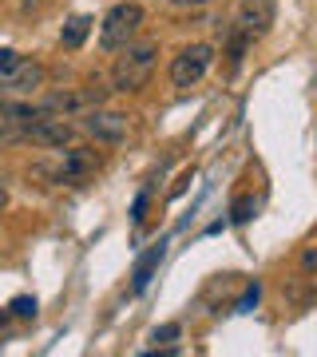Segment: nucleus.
I'll return each mask as SVG.
<instances>
[{"label":"nucleus","mask_w":317,"mask_h":357,"mask_svg":"<svg viewBox=\"0 0 317 357\" xmlns=\"http://www.w3.org/2000/svg\"><path fill=\"white\" fill-rule=\"evenodd\" d=\"M159 64V44L155 40H131L127 48H119L111 68V88L115 91H143L147 79L155 76Z\"/></svg>","instance_id":"obj_1"},{"label":"nucleus","mask_w":317,"mask_h":357,"mask_svg":"<svg viewBox=\"0 0 317 357\" xmlns=\"http://www.w3.org/2000/svg\"><path fill=\"white\" fill-rule=\"evenodd\" d=\"M143 20H147V13H143V4H135V0H123V4L107 8V16L100 20V48L103 52L127 48L131 40L139 36Z\"/></svg>","instance_id":"obj_2"},{"label":"nucleus","mask_w":317,"mask_h":357,"mask_svg":"<svg viewBox=\"0 0 317 357\" xmlns=\"http://www.w3.org/2000/svg\"><path fill=\"white\" fill-rule=\"evenodd\" d=\"M100 155L95 147H63V159L56 167H40V175H48L52 183H68V187H76L84 178H91L100 171Z\"/></svg>","instance_id":"obj_3"},{"label":"nucleus","mask_w":317,"mask_h":357,"mask_svg":"<svg viewBox=\"0 0 317 357\" xmlns=\"http://www.w3.org/2000/svg\"><path fill=\"white\" fill-rule=\"evenodd\" d=\"M79 135V128L68 119V115H40L36 123H28L24 128V139L36 143V147H48V151H63V147H72Z\"/></svg>","instance_id":"obj_4"},{"label":"nucleus","mask_w":317,"mask_h":357,"mask_svg":"<svg viewBox=\"0 0 317 357\" xmlns=\"http://www.w3.org/2000/svg\"><path fill=\"white\" fill-rule=\"evenodd\" d=\"M215 64V44H187L171 60V84L175 88H194Z\"/></svg>","instance_id":"obj_5"},{"label":"nucleus","mask_w":317,"mask_h":357,"mask_svg":"<svg viewBox=\"0 0 317 357\" xmlns=\"http://www.w3.org/2000/svg\"><path fill=\"white\" fill-rule=\"evenodd\" d=\"M274 20H278V0H238L234 8V28L250 40H262Z\"/></svg>","instance_id":"obj_6"},{"label":"nucleus","mask_w":317,"mask_h":357,"mask_svg":"<svg viewBox=\"0 0 317 357\" xmlns=\"http://www.w3.org/2000/svg\"><path fill=\"white\" fill-rule=\"evenodd\" d=\"M79 131L91 135L95 143H119L127 135V115L123 112H107V107H88L79 112Z\"/></svg>","instance_id":"obj_7"},{"label":"nucleus","mask_w":317,"mask_h":357,"mask_svg":"<svg viewBox=\"0 0 317 357\" xmlns=\"http://www.w3.org/2000/svg\"><path fill=\"white\" fill-rule=\"evenodd\" d=\"M44 79H48V68L20 56V64L0 79V91H4V96H32L36 88H44Z\"/></svg>","instance_id":"obj_8"},{"label":"nucleus","mask_w":317,"mask_h":357,"mask_svg":"<svg viewBox=\"0 0 317 357\" xmlns=\"http://www.w3.org/2000/svg\"><path fill=\"white\" fill-rule=\"evenodd\" d=\"M103 100V91H84V88H72V91H52V96H44V112L48 115H79V112H88L91 103H100Z\"/></svg>","instance_id":"obj_9"},{"label":"nucleus","mask_w":317,"mask_h":357,"mask_svg":"<svg viewBox=\"0 0 317 357\" xmlns=\"http://www.w3.org/2000/svg\"><path fill=\"white\" fill-rule=\"evenodd\" d=\"M40 115H44V107L32 103V96H13V100L0 103V119H8L13 128H20V139H24V128L28 123H36Z\"/></svg>","instance_id":"obj_10"},{"label":"nucleus","mask_w":317,"mask_h":357,"mask_svg":"<svg viewBox=\"0 0 317 357\" xmlns=\"http://www.w3.org/2000/svg\"><path fill=\"white\" fill-rule=\"evenodd\" d=\"M88 28H91L88 16H72V20L63 24V32H60V44H63V48H79L84 36H88Z\"/></svg>","instance_id":"obj_11"},{"label":"nucleus","mask_w":317,"mask_h":357,"mask_svg":"<svg viewBox=\"0 0 317 357\" xmlns=\"http://www.w3.org/2000/svg\"><path fill=\"white\" fill-rule=\"evenodd\" d=\"M159 258H163V246H155L151 255L143 258L139 266H135V294H143V290H147V282H151V270L159 266Z\"/></svg>","instance_id":"obj_12"},{"label":"nucleus","mask_w":317,"mask_h":357,"mask_svg":"<svg viewBox=\"0 0 317 357\" xmlns=\"http://www.w3.org/2000/svg\"><path fill=\"white\" fill-rule=\"evenodd\" d=\"M250 218H254V195H238L234 206H230V222H234V227H246Z\"/></svg>","instance_id":"obj_13"},{"label":"nucleus","mask_w":317,"mask_h":357,"mask_svg":"<svg viewBox=\"0 0 317 357\" xmlns=\"http://www.w3.org/2000/svg\"><path fill=\"white\" fill-rule=\"evenodd\" d=\"M178 333H183V326H178V321H167V326H159V330H151V342H155V345L163 342V349H167L171 342H178Z\"/></svg>","instance_id":"obj_14"},{"label":"nucleus","mask_w":317,"mask_h":357,"mask_svg":"<svg viewBox=\"0 0 317 357\" xmlns=\"http://www.w3.org/2000/svg\"><path fill=\"white\" fill-rule=\"evenodd\" d=\"M16 314V318H36V298H28V294H20V298H13V306H8Z\"/></svg>","instance_id":"obj_15"},{"label":"nucleus","mask_w":317,"mask_h":357,"mask_svg":"<svg viewBox=\"0 0 317 357\" xmlns=\"http://www.w3.org/2000/svg\"><path fill=\"white\" fill-rule=\"evenodd\" d=\"M13 143H20V128H13L8 119H0V151L13 147Z\"/></svg>","instance_id":"obj_16"},{"label":"nucleus","mask_w":317,"mask_h":357,"mask_svg":"<svg viewBox=\"0 0 317 357\" xmlns=\"http://www.w3.org/2000/svg\"><path fill=\"white\" fill-rule=\"evenodd\" d=\"M20 64V52H13V48H0V79L8 76L13 68Z\"/></svg>","instance_id":"obj_17"},{"label":"nucleus","mask_w":317,"mask_h":357,"mask_svg":"<svg viewBox=\"0 0 317 357\" xmlns=\"http://www.w3.org/2000/svg\"><path fill=\"white\" fill-rule=\"evenodd\" d=\"M258 294H262V290H258V282H254L250 290H246V294H242V298H238V306H234V310H242V314H246V310H250L254 302H258Z\"/></svg>","instance_id":"obj_18"},{"label":"nucleus","mask_w":317,"mask_h":357,"mask_svg":"<svg viewBox=\"0 0 317 357\" xmlns=\"http://www.w3.org/2000/svg\"><path fill=\"white\" fill-rule=\"evenodd\" d=\"M143 211H147V195H139V199H135V215H131V218H135V222H143Z\"/></svg>","instance_id":"obj_19"},{"label":"nucleus","mask_w":317,"mask_h":357,"mask_svg":"<svg viewBox=\"0 0 317 357\" xmlns=\"http://www.w3.org/2000/svg\"><path fill=\"white\" fill-rule=\"evenodd\" d=\"M302 266H305V270H317V250H305V255H302Z\"/></svg>","instance_id":"obj_20"},{"label":"nucleus","mask_w":317,"mask_h":357,"mask_svg":"<svg viewBox=\"0 0 317 357\" xmlns=\"http://www.w3.org/2000/svg\"><path fill=\"white\" fill-rule=\"evenodd\" d=\"M171 4H183V8L190 4V8H199V4H210V0H171Z\"/></svg>","instance_id":"obj_21"},{"label":"nucleus","mask_w":317,"mask_h":357,"mask_svg":"<svg viewBox=\"0 0 317 357\" xmlns=\"http://www.w3.org/2000/svg\"><path fill=\"white\" fill-rule=\"evenodd\" d=\"M4 206H8V187L0 183V211H4Z\"/></svg>","instance_id":"obj_22"}]
</instances>
